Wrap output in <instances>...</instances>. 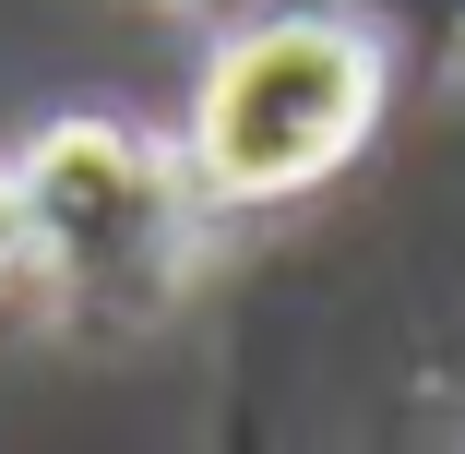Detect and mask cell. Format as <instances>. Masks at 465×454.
<instances>
[{
	"instance_id": "6da1fadb",
	"label": "cell",
	"mask_w": 465,
	"mask_h": 454,
	"mask_svg": "<svg viewBox=\"0 0 465 454\" xmlns=\"http://www.w3.org/2000/svg\"><path fill=\"white\" fill-rule=\"evenodd\" d=\"M370 108H382V60H370L346 25H262L203 84L192 167L215 179V192H239V204L299 192V179H322V167L358 156Z\"/></svg>"
},
{
	"instance_id": "7a4b0ae2",
	"label": "cell",
	"mask_w": 465,
	"mask_h": 454,
	"mask_svg": "<svg viewBox=\"0 0 465 454\" xmlns=\"http://www.w3.org/2000/svg\"><path fill=\"white\" fill-rule=\"evenodd\" d=\"M36 251V216H25V179H0V276Z\"/></svg>"
}]
</instances>
